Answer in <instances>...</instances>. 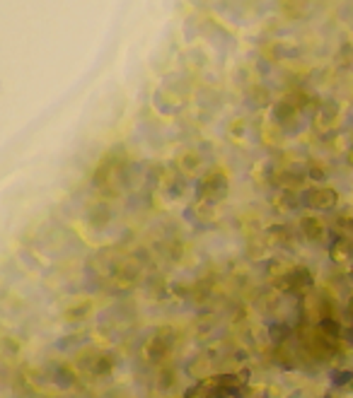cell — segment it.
Segmentation results:
<instances>
[{"mask_svg": "<svg viewBox=\"0 0 353 398\" xmlns=\"http://www.w3.org/2000/svg\"><path fill=\"white\" fill-rule=\"evenodd\" d=\"M230 193V181L225 176V171L220 169H211L196 181L194 186V198L196 203H211V206H218L228 198Z\"/></svg>", "mask_w": 353, "mask_h": 398, "instance_id": "cell-1", "label": "cell"}, {"mask_svg": "<svg viewBox=\"0 0 353 398\" xmlns=\"http://www.w3.org/2000/svg\"><path fill=\"white\" fill-rule=\"evenodd\" d=\"M300 196V208L305 210H319V213H329L339 206V191L332 186H305L297 191Z\"/></svg>", "mask_w": 353, "mask_h": 398, "instance_id": "cell-2", "label": "cell"}, {"mask_svg": "<svg viewBox=\"0 0 353 398\" xmlns=\"http://www.w3.org/2000/svg\"><path fill=\"white\" fill-rule=\"evenodd\" d=\"M172 347H174V331L158 329L155 336L150 340H146V345H143V355L150 362H162L172 352Z\"/></svg>", "mask_w": 353, "mask_h": 398, "instance_id": "cell-3", "label": "cell"}, {"mask_svg": "<svg viewBox=\"0 0 353 398\" xmlns=\"http://www.w3.org/2000/svg\"><path fill=\"white\" fill-rule=\"evenodd\" d=\"M297 227H300L302 237H305L307 241H322L324 237L329 234V230H327V225H324V220L319 218V215H312V213L302 215L300 223H297Z\"/></svg>", "mask_w": 353, "mask_h": 398, "instance_id": "cell-4", "label": "cell"}, {"mask_svg": "<svg viewBox=\"0 0 353 398\" xmlns=\"http://www.w3.org/2000/svg\"><path fill=\"white\" fill-rule=\"evenodd\" d=\"M329 258L339 265L353 263V237H336L332 244H327Z\"/></svg>", "mask_w": 353, "mask_h": 398, "instance_id": "cell-5", "label": "cell"}, {"mask_svg": "<svg viewBox=\"0 0 353 398\" xmlns=\"http://www.w3.org/2000/svg\"><path fill=\"white\" fill-rule=\"evenodd\" d=\"M329 384L336 394H351L353 391V369L351 367H334L329 372Z\"/></svg>", "mask_w": 353, "mask_h": 398, "instance_id": "cell-6", "label": "cell"}, {"mask_svg": "<svg viewBox=\"0 0 353 398\" xmlns=\"http://www.w3.org/2000/svg\"><path fill=\"white\" fill-rule=\"evenodd\" d=\"M290 336H293V326L288 321H271L269 324V343L274 347H281V345H288Z\"/></svg>", "mask_w": 353, "mask_h": 398, "instance_id": "cell-7", "label": "cell"}, {"mask_svg": "<svg viewBox=\"0 0 353 398\" xmlns=\"http://www.w3.org/2000/svg\"><path fill=\"white\" fill-rule=\"evenodd\" d=\"M317 331L319 333H324L327 338L332 340H341V336H344V326H341V321H336V319L329 314V317H322L317 321Z\"/></svg>", "mask_w": 353, "mask_h": 398, "instance_id": "cell-8", "label": "cell"}, {"mask_svg": "<svg viewBox=\"0 0 353 398\" xmlns=\"http://www.w3.org/2000/svg\"><path fill=\"white\" fill-rule=\"evenodd\" d=\"M53 384H56L58 389H73L75 372L70 367H65V364H58L56 372H53Z\"/></svg>", "mask_w": 353, "mask_h": 398, "instance_id": "cell-9", "label": "cell"}, {"mask_svg": "<svg viewBox=\"0 0 353 398\" xmlns=\"http://www.w3.org/2000/svg\"><path fill=\"white\" fill-rule=\"evenodd\" d=\"M114 367V360L109 355H95V360L87 369H90V374H95V377H107L109 372H112Z\"/></svg>", "mask_w": 353, "mask_h": 398, "instance_id": "cell-10", "label": "cell"}, {"mask_svg": "<svg viewBox=\"0 0 353 398\" xmlns=\"http://www.w3.org/2000/svg\"><path fill=\"white\" fill-rule=\"evenodd\" d=\"M92 312V302H80V304H75V307H70L68 312L63 314V319L65 321H80V319H85L87 314Z\"/></svg>", "mask_w": 353, "mask_h": 398, "instance_id": "cell-11", "label": "cell"}, {"mask_svg": "<svg viewBox=\"0 0 353 398\" xmlns=\"http://www.w3.org/2000/svg\"><path fill=\"white\" fill-rule=\"evenodd\" d=\"M341 343H344L346 347H351V350H353V324L344 326V336H341Z\"/></svg>", "mask_w": 353, "mask_h": 398, "instance_id": "cell-12", "label": "cell"}, {"mask_svg": "<svg viewBox=\"0 0 353 398\" xmlns=\"http://www.w3.org/2000/svg\"><path fill=\"white\" fill-rule=\"evenodd\" d=\"M346 317H349V319H351V324H353V292H351L349 302H346Z\"/></svg>", "mask_w": 353, "mask_h": 398, "instance_id": "cell-13", "label": "cell"}, {"mask_svg": "<svg viewBox=\"0 0 353 398\" xmlns=\"http://www.w3.org/2000/svg\"><path fill=\"white\" fill-rule=\"evenodd\" d=\"M346 162H349V167L353 169V147L349 150V154H346Z\"/></svg>", "mask_w": 353, "mask_h": 398, "instance_id": "cell-14", "label": "cell"}, {"mask_svg": "<svg viewBox=\"0 0 353 398\" xmlns=\"http://www.w3.org/2000/svg\"><path fill=\"white\" fill-rule=\"evenodd\" d=\"M349 275H351V278H353V263H351V270H349Z\"/></svg>", "mask_w": 353, "mask_h": 398, "instance_id": "cell-15", "label": "cell"}, {"mask_svg": "<svg viewBox=\"0 0 353 398\" xmlns=\"http://www.w3.org/2000/svg\"><path fill=\"white\" fill-rule=\"evenodd\" d=\"M324 398H336L334 394H327V396H324Z\"/></svg>", "mask_w": 353, "mask_h": 398, "instance_id": "cell-16", "label": "cell"}]
</instances>
